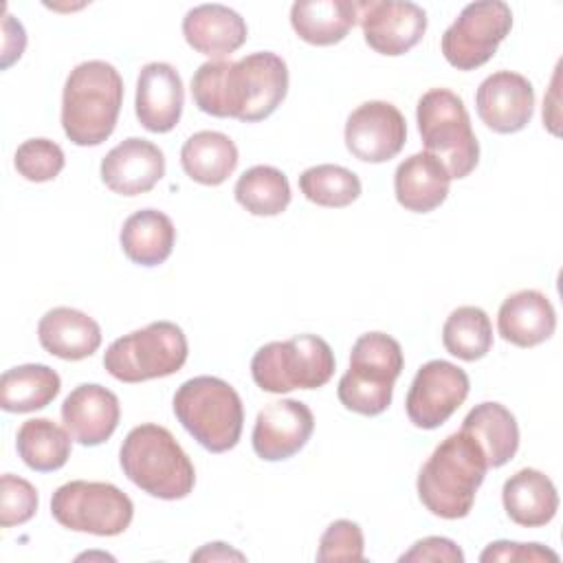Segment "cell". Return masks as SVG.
<instances>
[{
    "label": "cell",
    "mask_w": 563,
    "mask_h": 563,
    "mask_svg": "<svg viewBox=\"0 0 563 563\" xmlns=\"http://www.w3.org/2000/svg\"><path fill=\"white\" fill-rule=\"evenodd\" d=\"M442 343L451 356L479 361L493 347V325L488 314L477 306L455 308L444 321Z\"/></svg>",
    "instance_id": "1f68e13d"
},
{
    "label": "cell",
    "mask_w": 563,
    "mask_h": 563,
    "mask_svg": "<svg viewBox=\"0 0 563 563\" xmlns=\"http://www.w3.org/2000/svg\"><path fill=\"white\" fill-rule=\"evenodd\" d=\"M235 200L253 216H279L290 205V185L282 169L255 165L235 183Z\"/></svg>",
    "instance_id": "4dcf8cb0"
},
{
    "label": "cell",
    "mask_w": 563,
    "mask_h": 563,
    "mask_svg": "<svg viewBox=\"0 0 563 563\" xmlns=\"http://www.w3.org/2000/svg\"><path fill=\"white\" fill-rule=\"evenodd\" d=\"M183 35L194 51L222 59L246 42L249 29L238 11L213 2L198 4L185 13Z\"/></svg>",
    "instance_id": "ffe728a7"
},
{
    "label": "cell",
    "mask_w": 563,
    "mask_h": 563,
    "mask_svg": "<svg viewBox=\"0 0 563 563\" xmlns=\"http://www.w3.org/2000/svg\"><path fill=\"white\" fill-rule=\"evenodd\" d=\"M482 563L493 561H519V563H539V561H559V554L541 543H517V541H493L479 554Z\"/></svg>",
    "instance_id": "8d00e7d4"
},
{
    "label": "cell",
    "mask_w": 563,
    "mask_h": 563,
    "mask_svg": "<svg viewBox=\"0 0 563 563\" xmlns=\"http://www.w3.org/2000/svg\"><path fill=\"white\" fill-rule=\"evenodd\" d=\"M174 413L187 433L211 453L233 449L242 435V400L238 391L218 376L185 380L174 394Z\"/></svg>",
    "instance_id": "5b68a950"
},
{
    "label": "cell",
    "mask_w": 563,
    "mask_h": 563,
    "mask_svg": "<svg viewBox=\"0 0 563 563\" xmlns=\"http://www.w3.org/2000/svg\"><path fill=\"white\" fill-rule=\"evenodd\" d=\"M468 389L471 380L462 367L433 358L411 380L405 400L407 416L418 429H438L466 400Z\"/></svg>",
    "instance_id": "7c38bea8"
},
{
    "label": "cell",
    "mask_w": 563,
    "mask_h": 563,
    "mask_svg": "<svg viewBox=\"0 0 563 563\" xmlns=\"http://www.w3.org/2000/svg\"><path fill=\"white\" fill-rule=\"evenodd\" d=\"M488 471L482 446L462 429L446 435L418 473V497L442 519H462L475 504V493Z\"/></svg>",
    "instance_id": "7a4b0ae2"
},
{
    "label": "cell",
    "mask_w": 563,
    "mask_h": 563,
    "mask_svg": "<svg viewBox=\"0 0 563 563\" xmlns=\"http://www.w3.org/2000/svg\"><path fill=\"white\" fill-rule=\"evenodd\" d=\"M363 552L365 539L361 526L350 519H336L321 534L317 561H363Z\"/></svg>",
    "instance_id": "d590c367"
},
{
    "label": "cell",
    "mask_w": 563,
    "mask_h": 563,
    "mask_svg": "<svg viewBox=\"0 0 563 563\" xmlns=\"http://www.w3.org/2000/svg\"><path fill=\"white\" fill-rule=\"evenodd\" d=\"M314 431V416L301 400H275L260 409L251 442L257 457L266 462L288 460L299 453Z\"/></svg>",
    "instance_id": "9a60e30c"
},
{
    "label": "cell",
    "mask_w": 563,
    "mask_h": 563,
    "mask_svg": "<svg viewBox=\"0 0 563 563\" xmlns=\"http://www.w3.org/2000/svg\"><path fill=\"white\" fill-rule=\"evenodd\" d=\"M70 440V433L51 418H31L18 429L15 449L29 468L51 473L68 462Z\"/></svg>",
    "instance_id": "f546056e"
},
{
    "label": "cell",
    "mask_w": 563,
    "mask_h": 563,
    "mask_svg": "<svg viewBox=\"0 0 563 563\" xmlns=\"http://www.w3.org/2000/svg\"><path fill=\"white\" fill-rule=\"evenodd\" d=\"M62 389L59 374L42 363L11 367L0 378V407L9 413L44 409Z\"/></svg>",
    "instance_id": "f1b7e54d"
},
{
    "label": "cell",
    "mask_w": 563,
    "mask_h": 563,
    "mask_svg": "<svg viewBox=\"0 0 563 563\" xmlns=\"http://www.w3.org/2000/svg\"><path fill=\"white\" fill-rule=\"evenodd\" d=\"M119 242L128 260L139 266L163 264L174 249L176 229L169 216L156 209L134 211L121 227Z\"/></svg>",
    "instance_id": "4316f807"
},
{
    "label": "cell",
    "mask_w": 563,
    "mask_h": 563,
    "mask_svg": "<svg viewBox=\"0 0 563 563\" xmlns=\"http://www.w3.org/2000/svg\"><path fill=\"white\" fill-rule=\"evenodd\" d=\"M358 20V4L350 0H297L290 7L295 33L314 46L341 42Z\"/></svg>",
    "instance_id": "d4e9b609"
},
{
    "label": "cell",
    "mask_w": 563,
    "mask_h": 563,
    "mask_svg": "<svg viewBox=\"0 0 563 563\" xmlns=\"http://www.w3.org/2000/svg\"><path fill=\"white\" fill-rule=\"evenodd\" d=\"M462 431L468 433L484 451L488 468H499L510 462L519 449V427L515 416L499 402L475 405L464 422Z\"/></svg>",
    "instance_id": "484cf974"
},
{
    "label": "cell",
    "mask_w": 563,
    "mask_h": 563,
    "mask_svg": "<svg viewBox=\"0 0 563 563\" xmlns=\"http://www.w3.org/2000/svg\"><path fill=\"white\" fill-rule=\"evenodd\" d=\"M363 37L380 55H402L411 51L427 31V13L409 0L356 2Z\"/></svg>",
    "instance_id": "5bb4252c"
},
{
    "label": "cell",
    "mask_w": 563,
    "mask_h": 563,
    "mask_svg": "<svg viewBox=\"0 0 563 563\" xmlns=\"http://www.w3.org/2000/svg\"><path fill=\"white\" fill-rule=\"evenodd\" d=\"M405 365L400 343L385 332H365L350 354V369L339 380V400L361 416H378L391 405L394 383Z\"/></svg>",
    "instance_id": "8992f818"
},
{
    "label": "cell",
    "mask_w": 563,
    "mask_h": 563,
    "mask_svg": "<svg viewBox=\"0 0 563 563\" xmlns=\"http://www.w3.org/2000/svg\"><path fill=\"white\" fill-rule=\"evenodd\" d=\"M64 152L51 139H29L18 145L13 165L18 174L31 183L53 180L64 169Z\"/></svg>",
    "instance_id": "836d02e7"
},
{
    "label": "cell",
    "mask_w": 563,
    "mask_h": 563,
    "mask_svg": "<svg viewBox=\"0 0 563 563\" xmlns=\"http://www.w3.org/2000/svg\"><path fill=\"white\" fill-rule=\"evenodd\" d=\"M424 152L440 158L451 180L466 178L479 163V143L462 97L446 88L427 90L416 108Z\"/></svg>",
    "instance_id": "52a82bcc"
},
{
    "label": "cell",
    "mask_w": 563,
    "mask_h": 563,
    "mask_svg": "<svg viewBox=\"0 0 563 563\" xmlns=\"http://www.w3.org/2000/svg\"><path fill=\"white\" fill-rule=\"evenodd\" d=\"M125 477L158 499H183L194 490L196 471L169 429L145 422L134 427L119 451Z\"/></svg>",
    "instance_id": "277c9868"
},
{
    "label": "cell",
    "mask_w": 563,
    "mask_h": 563,
    "mask_svg": "<svg viewBox=\"0 0 563 563\" xmlns=\"http://www.w3.org/2000/svg\"><path fill=\"white\" fill-rule=\"evenodd\" d=\"M121 418L119 398L103 385H77L62 402V422L81 446L103 444L117 429Z\"/></svg>",
    "instance_id": "ac0fdd59"
},
{
    "label": "cell",
    "mask_w": 563,
    "mask_h": 563,
    "mask_svg": "<svg viewBox=\"0 0 563 563\" xmlns=\"http://www.w3.org/2000/svg\"><path fill=\"white\" fill-rule=\"evenodd\" d=\"M512 29V11L501 0H479L466 4L455 22L444 31L440 48L444 59L457 70L484 66Z\"/></svg>",
    "instance_id": "8fae6325"
},
{
    "label": "cell",
    "mask_w": 563,
    "mask_h": 563,
    "mask_svg": "<svg viewBox=\"0 0 563 563\" xmlns=\"http://www.w3.org/2000/svg\"><path fill=\"white\" fill-rule=\"evenodd\" d=\"M229 559H235V561H244V554L229 548L227 543L222 541H216V543H207L205 548H200L198 552L191 554V561H229Z\"/></svg>",
    "instance_id": "ab89813d"
},
{
    "label": "cell",
    "mask_w": 563,
    "mask_h": 563,
    "mask_svg": "<svg viewBox=\"0 0 563 563\" xmlns=\"http://www.w3.org/2000/svg\"><path fill=\"white\" fill-rule=\"evenodd\" d=\"M288 92V66L271 53L257 51L238 62L211 59L191 77L198 110L220 119L255 123L271 117Z\"/></svg>",
    "instance_id": "6da1fadb"
},
{
    "label": "cell",
    "mask_w": 563,
    "mask_h": 563,
    "mask_svg": "<svg viewBox=\"0 0 563 563\" xmlns=\"http://www.w3.org/2000/svg\"><path fill=\"white\" fill-rule=\"evenodd\" d=\"M451 176L446 167L429 152L405 158L394 174V191L400 207L413 213L438 209L449 196Z\"/></svg>",
    "instance_id": "603a6c76"
},
{
    "label": "cell",
    "mask_w": 563,
    "mask_h": 563,
    "mask_svg": "<svg viewBox=\"0 0 563 563\" xmlns=\"http://www.w3.org/2000/svg\"><path fill=\"white\" fill-rule=\"evenodd\" d=\"M37 490L24 477L4 473L0 477V526H22L37 510Z\"/></svg>",
    "instance_id": "e575fe53"
},
{
    "label": "cell",
    "mask_w": 563,
    "mask_h": 563,
    "mask_svg": "<svg viewBox=\"0 0 563 563\" xmlns=\"http://www.w3.org/2000/svg\"><path fill=\"white\" fill-rule=\"evenodd\" d=\"M189 354L187 336L172 321H154L119 336L103 354V367L121 383H143L176 374Z\"/></svg>",
    "instance_id": "9c48e42d"
},
{
    "label": "cell",
    "mask_w": 563,
    "mask_h": 563,
    "mask_svg": "<svg viewBox=\"0 0 563 563\" xmlns=\"http://www.w3.org/2000/svg\"><path fill=\"white\" fill-rule=\"evenodd\" d=\"M299 189L310 202L319 207L341 209L361 196V180L347 167L323 163L301 172Z\"/></svg>",
    "instance_id": "d6a6232c"
},
{
    "label": "cell",
    "mask_w": 563,
    "mask_h": 563,
    "mask_svg": "<svg viewBox=\"0 0 563 563\" xmlns=\"http://www.w3.org/2000/svg\"><path fill=\"white\" fill-rule=\"evenodd\" d=\"M501 501L506 515L523 528L550 523L559 510V493L552 479L537 468H521L504 482Z\"/></svg>",
    "instance_id": "cb8c5ba5"
},
{
    "label": "cell",
    "mask_w": 563,
    "mask_h": 563,
    "mask_svg": "<svg viewBox=\"0 0 563 563\" xmlns=\"http://www.w3.org/2000/svg\"><path fill=\"white\" fill-rule=\"evenodd\" d=\"M51 512L68 530L117 537L132 523L134 504L114 484L75 479L53 493Z\"/></svg>",
    "instance_id": "30bf717a"
},
{
    "label": "cell",
    "mask_w": 563,
    "mask_h": 563,
    "mask_svg": "<svg viewBox=\"0 0 563 563\" xmlns=\"http://www.w3.org/2000/svg\"><path fill=\"white\" fill-rule=\"evenodd\" d=\"M475 108L486 128L497 134H515L532 119L534 88L519 73L497 70L479 84Z\"/></svg>",
    "instance_id": "2e32d148"
},
{
    "label": "cell",
    "mask_w": 563,
    "mask_h": 563,
    "mask_svg": "<svg viewBox=\"0 0 563 563\" xmlns=\"http://www.w3.org/2000/svg\"><path fill=\"white\" fill-rule=\"evenodd\" d=\"M121 103L123 79L112 64L103 59L77 64L62 95L64 134L79 147L101 145L114 132Z\"/></svg>",
    "instance_id": "3957f363"
},
{
    "label": "cell",
    "mask_w": 563,
    "mask_h": 563,
    "mask_svg": "<svg viewBox=\"0 0 563 563\" xmlns=\"http://www.w3.org/2000/svg\"><path fill=\"white\" fill-rule=\"evenodd\" d=\"M185 106V88L178 70L165 62H150L136 79V119L156 134L169 132L180 121Z\"/></svg>",
    "instance_id": "d6986e66"
},
{
    "label": "cell",
    "mask_w": 563,
    "mask_h": 563,
    "mask_svg": "<svg viewBox=\"0 0 563 563\" xmlns=\"http://www.w3.org/2000/svg\"><path fill=\"white\" fill-rule=\"evenodd\" d=\"M165 176V156L147 139L130 136L114 145L101 161V180L119 196L150 191Z\"/></svg>",
    "instance_id": "e0dca14e"
},
{
    "label": "cell",
    "mask_w": 563,
    "mask_h": 563,
    "mask_svg": "<svg viewBox=\"0 0 563 563\" xmlns=\"http://www.w3.org/2000/svg\"><path fill=\"white\" fill-rule=\"evenodd\" d=\"M497 330L504 341L519 347H534L556 330V312L539 290H519L504 299L497 312Z\"/></svg>",
    "instance_id": "44dd1931"
},
{
    "label": "cell",
    "mask_w": 563,
    "mask_h": 563,
    "mask_svg": "<svg viewBox=\"0 0 563 563\" xmlns=\"http://www.w3.org/2000/svg\"><path fill=\"white\" fill-rule=\"evenodd\" d=\"M405 141V117L389 101H365L345 121V147L363 163H387Z\"/></svg>",
    "instance_id": "4fadbf2b"
},
{
    "label": "cell",
    "mask_w": 563,
    "mask_h": 563,
    "mask_svg": "<svg viewBox=\"0 0 563 563\" xmlns=\"http://www.w3.org/2000/svg\"><path fill=\"white\" fill-rule=\"evenodd\" d=\"M400 563H409V561H444V563H462L464 554L462 550L455 545V541L446 539V537H424L420 541H416L411 545V550H407L405 554H400L398 559Z\"/></svg>",
    "instance_id": "74e56055"
},
{
    "label": "cell",
    "mask_w": 563,
    "mask_h": 563,
    "mask_svg": "<svg viewBox=\"0 0 563 563\" xmlns=\"http://www.w3.org/2000/svg\"><path fill=\"white\" fill-rule=\"evenodd\" d=\"M37 339L48 354L64 361H81L99 350L101 328L86 312L57 306L40 319Z\"/></svg>",
    "instance_id": "7402d4cb"
},
{
    "label": "cell",
    "mask_w": 563,
    "mask_h": 563,
    "mask_svg": "<svg viewBox=\"0 0 563 563\" xmlns=\"http://www.w3.org/2000/svg\"><path fill=\"white\" fill-rule=\"evenodd\" d=\"M334 374V352L317 334H297L288 341L262 345L251 361L255 385L268 394L323 387Z\"/></svg>",
    "instance_id": "ba28073f"
},
{
    "label": "cell",
    "mask_w": 563,
    "mask_h": 563,
    "mask_svg": "<svg viewBox=\"0 0 563 563\" xmlns=\"http://www.w3.org/2000/svg\"><path fill=\"white\" fill-rule=\"evenodd\" d=\"M2 33H4L2 35V68H9L24 53L26 33H24V26L18 20H13L9 13H4Z\"/></svg>",
    "instance_id": "f35d334b"
},
{
    "label": "cell",
    "mask_w": 563,
    "mask_h": 563,
    "mask_svg": "<svg viewBox=\"0 0 563 563\" xmlns=\"http://www.w3.org/2000/svg\"><path fill=\"white\" fill-rule=\"evenodd\" d=\"M235 143L216 130H200L191 134L180 150V165L185 174L207 187L222 185L238 167Z\"/></svg>",
    "instance_id": "83f0119b"
}]
</instances>
